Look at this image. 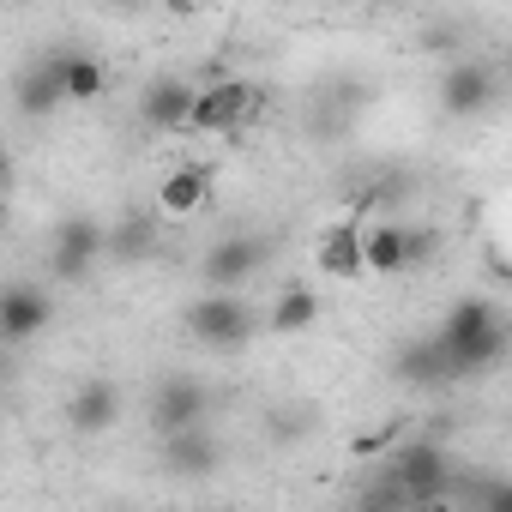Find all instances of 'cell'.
<instances>
[{
  "label": "cell",
  "mask_w": 512,
  "mask_h": 512,
  "mask_svg": "<svg viewBox=\"0 0 512 512\" xmlns=\"http://www.w3.org/2000/svg\"><path fill=\"white\" fill-rule=\"evenodd\" d=\"M253 109H260V91H253L247 79H217V85H205V91L187 103V121H181V127H193V133H229V127H241Z\"/></svg>",
  "instance_id": "1"
},
{
  "label": "cell",
  "mask_w": 512,
  "mask_h": 512,
  "mask_svg": "<svg viewBox=\"0 0 512 512\" xmlns=\"http://www.w3.org/2000/svg\"><path fill=\"white\" fill-rule=\"evenodd\" d=\"M404 260H416V235L410 229H398V223H368L362 229V272L392 278V272H404Z\"/></svg>",
  "instance_id": "2"
},
{
  "label": "cell",
  "mask_w": 512,
  "mask_h": 512,
  "mask_svg": "<svg viewBox=\"0 0 512 512\" xmlns=\"http://www.w3.org/2000/svg\"><path fill=\"white\" fill-rule=\"evenodd\" d=\"M314 266H320L326 278H338V284L362 278V223H356V217H344V223H332V229L320 235Z\"/></svg>",
  "instance_id": "3"
},
{
  "label": "cell",
  "mask_w": 512,
  "mask_h": 512,
  "mask_svg": "<svg viewBox=\"0 0 512 512\" xmlns=\"http://www.w3.org/2000/svg\"><path fill=\"white\" fill-rule=\"evenodd\" d=\"M205 193H211V175H205L199 163H187V169L163 175V187H157V211H163V217H193V211L205 205Z\"/></svg>",
  "instance_id": "4"
},
{
  "label": "cell",
  "mask_w": 512,
  "mask_h": 512,
  "mask_svg": "<svg viewBox=\"0 0 512 512\" xmlns=\"http://www.w3.org/2000/svg\"><path fill=\"white\" fill-rule=\"evenodd\" d=\"M49 326V302L37 290H7L0 296V338H31Z\"/></svg>",
  "instance_id": "5"
},
{
  "label": "cell",
  "mask_w": 512,
  "mask_h": 512,
  "mask_svg": "<svg viewBox=\"0 0 512 512\" xmlns=\"http://www.w3.org/2000/svg\"><path fill=\"white\" fill-rule=\"evenodd\" d=\"M103 85H109V73H103V61H91V55H73V61L55 67V91H61L67 103H85V97H97Z\"/></svg>",
  "instance_id": "6"
},
{
  "label": "cell",
  "mask_w": 512,
  "mask_h": 512,
  "mask_svg": "<svg viewBox=\"0 0 512 512\" xmlns=\"http://www.w3.org/2000/svg\"><path fill=\"white\" fill-rule=\"evenodd\" d=\"M187 103H193V91L175 85V79H163V85L145 97V121H151V127H181V121H187Z\"/></svg>",
  "instance_id": "7"
},
{
  "label": "cell",
  "mask_w": 512,
  "mask_h": 512,
  "mask_svg": "<svg viewBox=\"0 0 512 512\" xmlns=\"http://www.w3.org/2000/svg\"><path fill=\"white\" fill-rule=\"evenodd\" d=\"M241 320H247V314H241L235 302H205V308H193V332L211 338V344H217V338H241V332H247Z\"/></svg>",
  "instance_id": "8"
},
{
  "label": "cell",
  "mask_w": 512,
  "mask_h": 512,
  "mask_svg": "<svg viewBox=\"0 0 512 512\" xmlns=\"http://www.w3.org/2000/svg\"><path fill=\"white\" fill-rule=\"evenodd\" d=\"M320 320V296L314 290H284V302L272 308V326L278 332H302V326H314Z\"/></svg>",
  "instance_id": "9"
},
{
  "label": "cell",
  "mask_w": 512,
  "mask_h": 512,
  "mask_svg": "<svg viewBox=\"0 0 512 512\" xmlns=\"http://www.w3.org/2000/svg\"><path fill=\"white\" fill-rule=\"evenodd\" d=\"M253 253H260V247H247V241L223 247L217 260H211V278H217V284H235V278H247V266H253Z\"/></svg>",
  "instance_id": "10"
},
{
  "label": "cell",
  "mask_w": 512,
  "mask_h": 512,
  "mask_svg": "<svg viewBox=\"0 0 512 512\" xmlns=\"http://www.w3.org/2000/svg\"><path fill=\"white\" fill-rule=\"evenodd\" d=\"M109 410H115V392H109V386H97V392H85V404H73V416H79L85 428H103Z\"/></svg>",
  "instance_id": "11"
},
{
  "label": "cell",
  "mask_w": 512,
  "mask_h": 512,
  "mask_svg": "<svg viewBox=\"0 0 512 512\" xmlns=\"http://www.w3.org/2000/svg\"><path fill=\"white\" fill-rule=\"evenodd\" d=\"M476 97H482V73H458V79H452V91H446V103H452V109H470Z\"/></svg>",
  "instance_id": "12"
}]
</instances>
